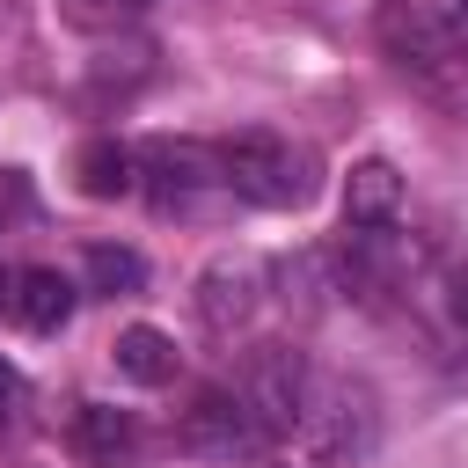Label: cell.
Returning <instances> with one entry per match:
<instances>
[{
	"label": "cell",
	"instance_id": "cell-1",
	"mask_svg": "<svg viewBox=\"0 0 468 468\" xmlns=\"http://www.w3.org/2000/svg\"><path fill=\"white\" fill-rule=\"evenodd\" d=\"M219 168H227V190L249 205H307L314 197V154L278 132H234L219 146Z\"/></svg>",
	"mask_w": 468,
	"mask_h": 468
},
{
	"label": "cell",
	"instance_id": "cell-2",
	"mask_svg": "<svg viewBox=\"0 0 468 468\" xmlns=\"http://www.w3.org/2000/svg\"><path fill=\"white\" fill-rule=\"evenodd\" d=\"M307 366H300V351H285V344H256L249 358H241V373H234V395L256 410V424L271 431V439H292L300 431V410H307Z\"/></svg>",
	"mask_w": 468,
	"mask_h": 468
},
{
	"label": "cell",
	"instance_id": "cell-3",
	"mask_svg": "<svg viewBox=\"0 0 468 468\" xmlns=\"http://www.w3.org/2000/svg\"><path fill=\"white\" fill-rule=\"evenodd\" d=\"M176 446L197 453V461H249V453L271 446V431L256 424V410L234 388H205V395H190V410L176 424Z\"/></svg>",
	"mask_w": 468,
	"mask_h": 468
},
{
	"label": "cell",
	"instance_id": "cell-4",
	"mask_svg": "<svg viewBox=\"0 0 468 468\" xmlns=\"http://www.w3.org/2000/svg\"><path fill=\"white\" fill-rule=\"evenodd\" d=\"M300 431H307L314 461H344V453H358V446L373 439V410H366V395H358V388H344V380H322V388H307Z\"/></svg>",
	"mask_w": 468,
	"mask_h": 468
},
{
	"label": "cell",
	"instance_id": "cell-5",
	"mask_svg": "<svg viewBox=\"0 0 468 468\" xmlns=\"http://www.w3.org/2000/svg\"><path fill=\"white\" fill-rule=\"evenodd\" d=\"M380 44L395 51V66H417V73H439L453 58V29L417 0H388L380 7Z\"/></svg>",
	"mask_w": 468,
	"mask_h": 468
},
{
	"label": "cell",
	"instance_id": "cell-6",
	"mask_svg": "<svg viewBox=\"0 0 468 468\" xmlns=\"http://www.w3.org/2000/svg\"><path fill=\"white\" fill-rule=\"evenodd\" d=\"M139 161H146V176H154V197H161V212H176V205H190L197 190L227 183L219 154H205V146H190V139H154Z\"/></svg>",
	"mask_w": 468,
	"mask_h": 468
},
{
	"label": "cell",
	"instance_id": "cell-7",
	"mask_svg": "<svg viewBox=\"0 0 468 468\" xmlns=\"http://www.w3.org/2000/svg\"><path fill=\"white\" fill-rule=\"evenodd\" d=\"M263 300V263L256 256H212V271L197 278V314L205 329H241Z\"/></svg>",
	"mask_w": 468,
	"mask_h": 468
},
{
	"label": "cell",
	"instance_id": "cell-8",
	"mask_svg": "<svg viewBox=\"0 0 468 468\" xmlns=\"http://www.w3.org/2000/svg\"><path fill=\"white\" fill-rule=\"evenodd\" d=\"M73 300H80V292H73V278H58V271H44V263H37V271H7V300H0V307H7L22 329L58 336V329L73 322Z\"/></svg>",
	"mask_w": 468,
	"mask_h": 468
},
{
	"label": "cell",
	"instance_id": "cell-9",
	"mask_svg": "<svg viewBox=\"0 0 468 468\" xmlns=\"http://www.w3.org/2000/svg\"><path fill=\"white\" fill-rule=\"evenodd\" d=\"M132 446H139V431H132L124 410H110V402H80V410H73V453H80L88 468H124Z\"/></svg>",
	"mask_w": 468,
	"mask_h": 468
},
{
	"label": "cell",
	"instance_id": "cell-10",
	"mask_svg": "<svg viewBox=\"0 0 468 468\" xmlns=\"http://www.w3.org/2000/svg\"><path fill=\"white\" fill-rule=\"evenodd\" d=\"M402 212V176H395V161H358L351 176H344V219L351 227H388Z\"/></svg>",
	"mask_w": 468,
	"mask_h": 468
},
{
	"label": "cell",
	"instance_id": "cell-11",
	"mask_svg": "<svg viewBox=\"0 0 468 468\" xmlns=\"http://www.w3.org/2000/svg\"><path fill=\"white\" fill-rule=\"evenodd\" d=\"M110 358H117V373H124V380H139V388L176 380V344H168L161 329H146V322H132V329L110 344Z\"/></svg>",
	"mask_w": 468,
	"mask_h": 468
},
{
	"label": "cell",
	"instance_id": "cell-12",
	"mask_svg": "<svg viewBox=\"0 0 468 468\" xmlns=\"http://www.w3.org/2000/svg\"><path fill=\"white\" fill-rule=\"evenodd\" d=\"M73 176H80V190L102 197V205H110V197H132V183H139V176H132V154H124L117 139H88L80 161H73Z\"/></svg>",
	"mask_w": 468,
	"mask_h": 468
},
{
	"label": "cell",
	"instance_id": "cell-13",
	"mask_svg": "<svg viewBox=\"0 0 468 468\" xmlns=\"http://www.w3.org/2000/svg\"><path fill=\"white\" fill-rule=\"evenodd\" d=\"M139 278H146L139 249H110V241H95V249H88V285H95L102 300H117V292H139Z\"/></svg>",
	"mask_w": 468,
	"mask_h": 468
},
{
	"label": "cell",
	"instance_id": "cell-14",
	"mask_svg": "<svg viewBox=\"0 0 468 468\" xmlns=\"http://www.w3.org/2000/svg\"><path fill=\"white\" fill-rule=\"evenodd\" d=\"M15 388H22V380H15V366H7V358H0V410H7V402H15Z\"/></svg>",
	"mask_w": 468,
	"mask_h": 468
},
{
	"label": "cell",
	"instance_id": "cell-15",
	"mask_svg": "<svg viewBox=\"0 0 468 468\" xmlns=\"http://www.w3.org/2000/svg\"><path fill=\"white\" fill-rule=\"evenodd\" d=\"M80 7H139V0H80Z\"/></svg>",
	"mask_w": 468,
	"mask_h": 468
},
{
	"label": "cell",
	"instance_id": "cell-16",
	"mask_svg": "<svg viewBox=\"0 0 468 468\" xmlns=\"http://www.w3.org/2000/svg\"><path fill=\"white\" fill-rule=\"evenodd\" d=\"M461 329H468V292H461Z\"/></svg>",
	"mask_w": 468,
	"mask_h": 468
}]
</instances>
